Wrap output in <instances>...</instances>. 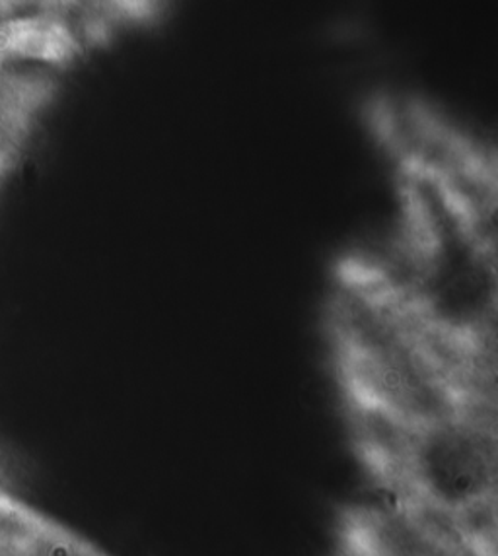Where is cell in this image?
<instances>
[{"mask_svg":"<svg viewBox=\"0 0 498 556\" xmlns=\"http://www.w3.org/2000/svg\"><path fill=\"white\" fill-rule=\"evenodd\" d=\"M327 334L362 465L452 430L498 425L497 344L428 316L378 250L339 261Z\"/></svg>","mask_w":498,"mask_h":556,"instance_id":"obj_1","label":"cell"},{"mask_svg":"<svg viewBox=\"0 0 498 556\" xmlns=\"http://www.w3.org/2000/svg\"><path fill=\"white\" fill-rule=\"evenodd\" d=\"M333 556H497V548L384 502L343 516Z\"/></svg>","mask_w":498,"mask_h":556,"instance_id":"obj_2","label":"cell"}]
</instances>
